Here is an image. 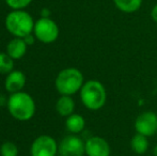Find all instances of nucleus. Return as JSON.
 I'll use <instances>...</instances> for the list:
<instances>
[{
    "mask_svg": "<svg viewBox=\"0 0 157 156\" xmlns=\"http://www.w3.org/2000/svg\"><path fill=\"white\" fill-rule=\"evenodd\" d=\"M59 153L64 156H83L86 154V141L75 134L66 136L60 142Z\"/></svg>",
    "mask_w": 157,
    "mask_h": 156,
    "instance_id": "obj_8",
    "label": "nucleus"
},
{
    "mask_svg": "<svg viewBox=\"0 0 157 156\" xmlns=\"http://www.w3.org/2000/svg\"><path fill=\"white\" fill-rule=\"evenodd\" d=\"M32 16L25 10H13L6 17V28L15 38H25L34 29Z\"/></svg>",
    "mask_w": 157,
    "mask_h": 156,
    "instance_id": "obj_3",
    "label": "nucleus"
},
{
    "mask_svg": "<svg viewBox=\"0 0 157 156\" xmlns=\"http://www.w3.org/2000/svg\"><path fill=\"white\" fill-rule=\"evenodd\" d=\"M112 1L119 11L126 14L137 12L142 6V0H112Z\"/></svg>",
    "mask_w": 157,
    "mask_h": 156,
    "instance_id": "obj_15",
    "label": "nucleus"
},
{
    "mask_svg": "<svg viewBox=\"0 0 157 156\" xmlns=\"http://www.w3.org/2000/svg\"><path fill=\"white\" fill-rule=\"evenodd\" d=\"M24 41L26 42V44H27L28 46L29 45H32L33 43H34V36H32V33L28 34V36H26L25 38H23Z\"/></svg>",
    "mask_w": 157,
    "mask_h": 156,
    "instance_id": "obj_20",
    "label": "nucleus"
},
{
    "mask_svg": "<svg viewBox=\"0 0 157 156\" xmlns=\"http://www.w3.org/2000/svg\"><path fill=\"white\" fill-rule=\"evenodd\" d=\"M14 59H12L8 54L0 52V74H9L14 69Z\"/></svg>",
    "mask_w": 157,
    "mask_h": 156,
    "instance_id": "obj_16",
    "label": "nucleus"
},
{
    "mask_svg": "<svg viewBox=\"0 0 157 156\" xmlns=\"http://www.w3.org/2000/svg\"><path fill=\"white\" fill-rule=\"evenodd\" d=\"M26 83V76L23 72L21 71H14L13 70L11 73L8 74L4 82V87H6V91L12 93H16V92L21 91Z\"/></svg>",
    "mask_w": 157,
    "mask_h": 156,
    "instance_id": "obj_10",
    "label": "nucleus"
},
{
    "mask_svg": "<svg viewBox=\"0 0 157 156\" xmlns=\"http://www.w3.org/2000/svg\"><path fill=\"white\" fill-rule=\"evenodd\" d=\"M28 45L26 42L24 41L23 38H14L9 42L8 46H6V54L14 60L21 59L25 56L26 51H27Z\"/></svg>",
    "mask_w": 157,
    "mask_h": 156,
    "instance_id": "obj_11",
    "label": "nucleus"
},
{
    "mask_svg": "<svg viewBox=\"0 0 157 156\" xmlns=\"http://www.w3.org/2000/svg\"><path fill=\"white\" fill-rule=\"evenodd\" d=\"M56 109L61 117H66L73 115L75 110V102L70 95H61L57 101Z\"/></svg>",
    "mask_w": 157,
    "mask_h": 156,
    "instance_id": "obj_12",
    "label": "nucleus"
},
{
    "mask_svg": "<svg viewBox=\"0 0 157 156\" xmlns=\"http://www.w3.org/2000/svg\"><path fill=\"white\" fill-rule=\"evenodd\" d=\"M83 83H85V78L82 73L75 67H67L62 70L55 80L57 91L61 95L70 96L80 91Z\"/></svg>",
    "mask_w": 157,
    "mask_h": 156,
    "instance_id": "obj_4",
    "label": "nucleus"
},
{
    "mask_svg": "<svg viewBox=\"0 0 157 156\" xmlns=\"http://www.w3.org/2000/svg\"><path fill=\"white\" fill-rule=\"evenodd\" d=\"M32 2V0H6V3L12 10H24Z\"/></svg>",
    "mask_w": 157,
    "mask_h": 156,
    "instance_id": "obj_18",
    "label": "nucleus"
},
{
    "mask_svg": "<svg viewBox=\"0 0 157 156\" xmlns=\"http://www.w3.org/2000/svg\"><path fill=\"white\" fill-rule=\"evenodd\" d=\"M50 15V11L47 9H43L42 10V17H49Z\"/></svg>",
    "mask_w": 157,
    "mask_h": 156,
    "instance_id": "obj_21",
    "label": "nucleus"
},
{
    "mask_svg": "<svg viewBox=\"0 0 157 156\" xmlns=\"http://www.w3.org/2000/svg\"><path fill=\"white\" fill-rule=\"evenodd\" d=\"M79 93L83 106L89 110H99L107 102V91L105 86L96 79L86 81Z\"/></svg>",
    "mask_w": 157,
    "mask_h": 156,
    "instance_id": "obj_1",
    "label": "nucleus"
},
{
    "mask_svg": "<svg viewBox=\"0 0 157 156\" xmlns=\"http://www.w3.org/2000/svg\"><path fill=\"white\" fill-rule=\"evenodd\" d=\"M59 148L56 140L47 135L37 137L31 144V156H57Z\"/></svg>",
    "mask_w": 157,
    "mask_h": 156,
    "instance_id": "obj_7",
    "label": "nucleus"
},
{
    "mask_svg": "<svg viewBox=\"0 0 157 156\" xmlns=\"http://www.w3.org/2000/svg\"><path fill=\"white\" fill-rule=\"evenodd\" d=\"M147 136H143L141 134L136 133L132 136V140H130V148H132V152L136 153L138 155H143L147 152L149 150V140H147Z\"/></svg>",
    "mask_w": 157,
    "mask_h": 156,
    "instance_id": "obj_14",
    "label": "nucleus"
},
{
    "mask_svg": "<svg viewBox=\"0 0 157 156\" xmlns=\"http://www.w3.org/2000/svg\"><path fill=\"white\" fill-rule=\"evenodd\" d=\"M65 126L67 131L72 134L81 133L86 127V120L82 116L77 115V113H73V115L68 116L65 121Z\"/></svg>",
    "mask_w": 157,
    "mask_h": 156,
    "instance_id": "obj_13",
    "label": "nucleus"
},
{
    "mask_svg": "<svg viewBox=\"0 0 157 156\" xmlns=\"http://www.w3.org/2000/svg\"><path fill=\"white\" fill-rule=\"evenodd\" d=\"M34 36L39 41L45 44L55 42L59 36V27L49 17H41L34 24Z\"/></svg>",
    "mask_w": 157,
    "mask_h": 156,
    "instance_id": "obj_5",
    "label": "nucleus"
},
{
    "mask_svg": "<svg viewBox=\"0 0 157 156\" xmlns=\"http://www.w3.org/2000/svg\"><path fill=\"white\" fill-rule=\"evenodd\" d=\"M111 148L105 138L92 136L86 140V155L87 156H110Z\"/></svg>",
    "mask_w": 157,
    "mask_h": 156,
    "instance_id": "obj_9",
    "label": "nucleus"
},
{
    "mask_svg": "<svg viewBox=\"0 0 157 156\" xmlns=\"http://www.w3.org/2000/svg\"><path fill=\"white\" fill-rule=\"evenodd\" d=\"M6 107L11 116L19 121L30 120L35 112V103L32 96L21 91L11 94Z\"/></svg>",
    "mask_w": 157,
    "mask_h": 156,
    "instance_id": "obj_2",
    "label": "nucleus"
},
{
    "mask_svg": "<svg viewBox=\"0 0 157 156\" xmlns=\"http://www.w3.org/2000/svg\"><path fill=\"white\" fill-rule=\"evenodd\" d=\"M0 154L1 156H17L18 155V149L15 143L6 141L2 143L1 148H0Z\"/></svg>",
    "mask_w": 157,
    "mask_h": 156,
    "instance_id": "obj_17",
    "label": "nucleus"
},
{
    "mask_svg": "<svg viewBox=\"0 0 157 156\" xmlns=\"http://www.w3.org/2000/svg\"><path fill=\"white\" fill-rule=\"evenodd\" d=\"M57 156H64V155H62V154H59V155H57Z\"/></svg>",
    "mask_w": 157,
    "mask_h": 156,
    "instance_id": "obj_24",
    "label": "nucleus"
},
{
    "mask_svg": "<svg viewBox=\"0 0 157 156\" xmlns=\"http://www.w3.org/2000/svg\"><path fill=\"white\" fill-rule=\"evenodd\" d=\"M152 154H153V156H157V144L154 146L153 149H152Z\"/></svg>",
    "mask_w": 157,
    "mask_h": 156,
    "instance_id": "obj_23",
    "label": "nucleus"
},
{
    "mask_svg": "<svg viewBox=\"0 0 157 156\" xmlns=\"http://www.w3.org/2000/svg\"><path fill=\"white\" fill-rule=\"evenodd\" d=\"M6 103H8V101L3 97V95H0V106H3Z\"/></svg>",
    "mask_w": 157,
    "mask_h": 156,
    "instance_id": "obj_22",
    "label": "nucleus"
},
{
    "mask_svg": "<svg viewBox=\"0 0 157 156\" xmlns=\"http://www.w3.org/2000/svg\"><path fill=\"white\" fill-rule=\"evenodd\" d=\"M156 136H157V133H156Z\"/></svg>",
    "mask_w": 157,
    "mask_h": 156,
    "instance_id": "obj_25",
    "label": "nucleus"
},
{
    "mask_svg": "<svg viewBox=\"0 0 157 156\" xmlns=\"http://www.w3.org/2000/svg\"><path fill=\"white\" fill-rule=\"evenodd\" d=\"M135 131L147 137H152L157 133V115L154 111L147 110L141 112L135 120Z\"/></svg>",
    "mask_w": 157,
    "mask_h": 156,
    "instance_id": "obj_6",
    "label": "nucleus"
},
{
    "mask_svg": "<svg viewBox=\"0 0 157 156\" xmlns=\"http://www.w3.org/2000/svg\"><path fill=\"white\" fill-rule=\"evenodd\" d=\"M151 18L154 23H157V3L152 8V10H151Z\"/></svg>",
    "mask_w": 157,
    "mask_h": 156,
    "instance_id": "obj_19",
    "label": "nucleus"
}]
</instances>
